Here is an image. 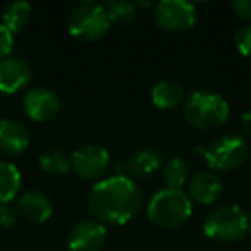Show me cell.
<instances>
[{"instance_id":"cell-26","label":"cell","mask_w":251,"mask_h":251,"mask_svg":"<svg viewBox=\"0 0 251 251\" xmlns=\"http://www.w3.org/2000/svg\"><path fill=\"white\" fill-rule=\"evenodd\" d=\"M241 124H243V129L248 136L251 138V110H246L241 117Z\"/></svg>"},{"instance_id":"cell-17","label":"cell","mask_w":251,"mask_h":251,"mask_svg":"<svg viewBox=\"0 0 251 251\" xmlns=\"http://www.w3.org/2000/svg\"><path fill=\"white\" fill-rule=\"evenodd\" d=\"M23 176L12 162L0 160V205L11 203L21 191Z\"/></svg>"},{"instance_id":"cell-14","label":"cell","mask_w":251,"mask_h":251,"mask_svg":"<svg viewBox=\"0 0 251 251\" xmlns=\"http://www.w3.org/2000/svg\"><path fill=\"white\" fill-rule=\"evenodd\" d=\"M18 206L26 219L33 220V222H36V224L47 222L53 213V206H52L50 198L40 191L25 193V195L19 198Z\"/></svg>"},{"instance_id":"cell-8","label":"cell","mask_w":251,"mask_h":251,"mask_svg":"<svg viewBox=\"0 0 251 251\" xmlns=\"http://www.w3.org/2000/svg\"><path fill=\"white\" fill-rule=\"evenodd\" d=\"M155 23L167 31H188L196 23V9L186 0H162L155 5Z\"/></svg>"},{"instance_id":"cell-1","label":"cell","mask_w":251,"mask_h":251,"mask_svg":"<svg viewBox=\"0 0 251 251\" xmlns=\"http://www.w3.org/2000/svg\"><path fill=\"white\" fill-rule=\"evenodd\" d=\"M141 201L140 186L126 176L101 179L88 193L90 212L98 222L110 226H124L133 220L140 212Z\"/></svg>"},{"instance_id":"cell-16","label":"cell","mask_w":251,"mask_h":251,"mask_svg":"<svg viewBox=\"0 0 251 251\" xmlns=\"http://www.w3.org/2000/svg\"><path fill=\"white\" fill-rule=\"evenodd\" d=\"M184 90L174 81H160L151 90V101L160 110H171L182 103Z\"/></svg>"},{"instance_id":"cell-11","label":"cell","mask_w":251,"mask_h":251,"mask_svg":"<svg viewBox=\"0 0 251 251\" xmlns=\"http://www.w3.org/2000/svg\"><path fill=\"white\" fill-rule=\"evenodd\" d=\"M31 67L25 59L7 57L0 60V91L2 93H18L31 81Z\"/></svg>"},{"instance_id":"cell-18","label":"cell","mask_w":251,"mask_h":251,"mask_svg":"<svg viewBox=\"0 0 251 251\" xmlns=\"http://www.w3.org/2000/svg\"><path fill=\"white\" fill-rule=\"evenodd\" d=\"M2 19H4V26L12 35L23 31V28H26V25L31 19V5L28 2H25V0L12 2V4H9L5 7Z\"/></svg>"},{"instance_id":"cell-25","label":"cell","mask_w":251,"mask_h":251,"mask_svg":"<svg viewBox=\"0 0 251 251\" xmlns=\"http://www.w3.org/2000/svg\"><path fill=\"white\" fill-rule=\"evenodd\" d=\"M232 11L236 12L237 18L241 19H251V0H234Z\"/></svg>"},{"instance_id":"cell-9","label":"cell","mask_w":251,"mask_h":251,"mask_svg":"<svg viewBox=\"0 0 251 251\" xmlns=\"http://www.w3.org/2000/svg\"><path fill=\"white\" fill-rule=\"evenodd\" d=\"M107 243V229L98 220H79L69 230L67 246L71 251H100Z\"/></svg>"},{"instance_id":"cell-12","label":"cell","mask_w":251,"mask_h":251,"mask_svg":"<svg viewBox=\"0 0 251 251\" xmlns=\"http://www.w3.org/2000/svg\"><path fill=\"white\" fill-rule=\"evenodd\" d=\"M222 179L215 172L203 171L193 176L188 186V196L191 201L198 205H212L222 195Z\"/></svg>"},{"instance_id":"cell-21","label":"cell","mask_w":251,"mask_h":251,"mask_svg":"<svg viewBox=\"0 0 251 251\" xmlns=\"http://www.w3.org/2000/svg\"><path fill=\"white\" fill-rule=\"evenodd\" d=\"M110 23L115 25H129L136 18V5L126 0H112L103 5Z\"/></svg>"},{"instance_id":"cell-7","label":"cell","mask_w":251,"mask_h":251,"mask_svg":"<svg viewBox=\"0 0 251 251\" xmlns=\"http://www.w3.org/2000/svg\"><path fill=\"white\" fill-rule=\"evenodd\" d=\"M108 165H110V155L107 148L100 145H83L76 148L71 155V169L74 171V174L86 181L101 177Z\"/></svg>"},{"instance_id":"cell-10","label":"cell","mask_w":251,"mask_h":251,"mask_svg":"<svg viewBox=\"0 0 251 251\" xmlns=\"http://www.w3.org/2000/svg\"><path fill=\"white\" fill-rule=\"evenodd\" d=\"M23 108L26 115L36 122L52 121L60 112V100L57 93L50 88H31L23 98Z\"/></svg>"},{"instance_id":"cell-24","label":"cell","mask_w":251,"mask_h":251,"mask_svg":"<svg viewBox=\"0 0 251 251\" xmlns=\"http://www.w3.org/2000/svg\"><path fill=\"white\" fill-rule=\"evenodd\" d=\"M12 47H14V35L4 25H0V60L7 59L9 53L12 52Z\"/></svg>"},{"instance_id":"cell-15","label":"cell","mask_w":251,"mask_h":251,"mask_svg":"<svg viewBox=\"0 0 251 251\" xmlns=\"http://www.w3.org/2000/svg\"><path fill=\"white\" fill-rule=\"evenodd\" d=\"M162 165V155L155 148L141 147L136 148L127 158V171L134 177H148L157 172Z\"/></svg>"},{"instance_id":"cell-13","label":"cell","mask_w":251,"mask_h":251,"mask_svg":"<svg viewBox=\"0 0 251 251\" xmlns=\"http://www.w3.org/2000/svg\"><path fill=\"white\" fill-rule=\"evenodd\" d=\"M29 145V131L14 119L0 121V151L7 155H21Z\"/></svg>"},{"instance_id":"cell-23","label":"cell","mask_w":251,"mask_h":251,"mask_svg":"<svg viewBox=\"0 0 251 251\" xmlns=\"http://www.w3.org/2000/svg\"><path fill=\"white\" fill-rule=\"evenodd\" d=\"M18 222V208L12 203H2L0 205V226L9 229Z\"/></svg>"},{"instance_id":"cell-20","label":"cell","mask_w":251,"mask_h":251,"mask_svg":"<svg viewBox=\"0 0 251 251\" xmlns=\"http://www.w3.org/2000/svg\"><path fill=\"white\" fill-rule=\"evenodd\" d=\"M189 176L188 164L181 157H174L164 165V179L167 182V188L181 189L186 184Z\"/></svg>"},{"instance_id":"cell-5","label":"cell","mask_w":251,"mask_h":251,"mask_svg":"<svg viewBox=\"0 0 251 251\" xmlns=\"http://www.w3.org/2000/svg\"><path fill=\"white\" fill-rule=\"evenodd\" d=\"M201 157L213 171L229 172L241 167L250 155V147L246 140L236 134H224L217 138L208 147L198 148Z\"/></svg>"},{"instance_id":"cell-19","label":"cell","mask_w":251,"mask_h":251,"mask_svg":"<svg viewBox=\"0 0 251 251\" xmlns=\"http://www.w3.org/2000/svg\"><path fill=\"white\" fill-rule=\"evenodd\" d=\"M38 162L42 171L52 176L64 174V172H67L71 169V157H67L66 151L59 150V148H49V150H45L38 157Z\"/></svg>"},{"instance_id":"cell-2","label":"cell","mask_w":251,"mask_h":251,"mask_svg":"<svg viewBox=\"0 0 251 251\" xmlns=\"http://www.w3.org/2000/svg\"><path fill=\"white\" fill-rule=\"evenodd\" d=\"M191 213L193 201L182 189H160L147 206L148 219L162 229H177L184 226Z\"/></svg>"},{"instance_id":"cell-4","label":"cell","mask_w":251,"mask_h":251,"mask_svg":"<svg viewBox=\"0 0 251 251\" xmlns=\"http://www.w3.org/2000/svg\"><path fill=\"white\" fill-rule=\"evenodd\" d=\"M250 230V217L237 205H222L213 208L203 222L206 237L219 243H234L243 239Z\"/></svg>"},{"instance_id":"cell-6","label":"cell","mask_w":251,"mask_h":251,"mask_svg":"<svg viewBox=\"0 0 251 251\" xmlns=\"http://www.w3.org/2000/svg\"><path fill=\"white\" fill-rule=\"evenodd\" d=\"M110 28V19L103 5L83 4L69 18V33L79 42H97Z\"/></svg>"},{"instance_id":"cell-22","label":"cell","mask_w":251,"mask_h":251,"mask_svg":"<svg viewBox=\"0 0 251 251\" xmlns=\"http://www.w3.org/2000/svg\"><path fill=\"white\" fill-rule=\"evenodd\" d=\"M234 45L241 55H251V25L237 29L234 35Z\"/></svg>"},{"instance_id":"cell-3","label":"cell","mask_w":251,"mask_h":251,"mask_svg":"<svg viewBox=\"0 0 251 251\" xmlns=\"http://www.w3.org/2000/svg\"><path fill=\"white\" fill-rule=\"evenodd\" d=\"M230 107L222 95L208 90L193 91L184 103V115L188 122L201 131L217 129L229 119Z\"/></svg>"}]
</instances>
